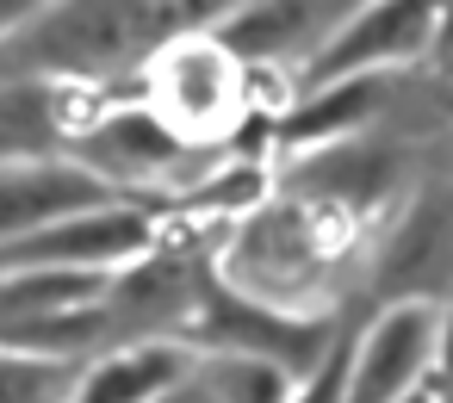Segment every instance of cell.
I'll use <instances>...</instances> for the list:
<instances>
[{"label": "cell", "mask_w": 453, "mask_h": 403, "mask_svg": "<svg viewBox=\"0 0 453 403\" xmlns=\"http://www.w3.org/2000/svg\"><path fill=\"white\" fill-rule=\"evenodd\" d=\"M63 156L75 168H88L100 186H112L119 199H137V205H150V193H180L187 199L193 186H205L224 168V149L180 143L143 100H131V106H94L75 125V137H69Z\"/></svg>", "instance_id": "obj_1"}, {"label": "cell", "mask_w": 453, "mask_h": 403, "mask_svg": "<svg viewBox=\"0 0 453 403\" xmlns=\"http://www.w3.org/2000/svg\"><path fill=\"white\" fill-rule=\"evenodd\" d=\"M143 106L193 149H230L255 118V75L211 44V32L162 38L143 57Z\"/></svg>", "instance_id": "obj_2"}, {"label": "cell", "mask_w": 453, "mask_h": 403, "mask_svg": "<svg viewBox=\"0 0 453 403\" xmlns=\"http://www.w3.org/2000/svg\"><path fill=\"white\" fill-rule=\"evenodd\" d=\"M162 248V211L119 199L75 217H57L19 242L0 248V279L13 273H69V279H125Z\"/></svg>", "instance_id": "obj_3"}, {"label": "cell", "mask_w": 453, "mask_h": 403, "mask_svg": "<svg viewBox=\"0 0 453 403\" xmlns=\"http://www.w3.org/2000/svg\"><path fill=\"white\" fill-rule=\"evenodd\" d=\"M434 38V7L422 0H372V7H348L335 32L311 50L298 69V94L335 87V81H385L403 63H422Z\"/></svg>", "instance_id": "obj_4"}, {"label": "cell", "mask_w": 453, "mask_h": 403, "mask_svg": "<svg viewBox=\"0 0 453 403\" xmlns=\"http://www.w3.org/2000/svg\"><path fill=\"white\" fill-rule=\"evenodd\" d=\"M434 335H441L434 298H391L360 329V341H348L342 403H410L416 391H428Z\"/></svg>", "instance_id": "obj_5"}, {"label": "cell", "mask_w": 453, "mask_h": 403, "mask_svg": "<svg viewBox=\"0 0 453 403\" xmlns=\"http://www.w3.org/2000/svg\"><path fill=\"white\" fill-rule=\"evenodd\" d=\"M199 329H205L199 354H249V360H267V366H280L292 378H311L323 366V354L342 341V329L329 316L267 310V304L230 292L224 279L211 292H199Z\"/></svg>", "instance_id": "obj_6"}, {"label": "cell", "mask_w": 453, "mask_h": 403, "mask_svg": "<svg viewBox=\"0 0 453 403\" xmlns=\"http://www.w3.org/2000/svg\"><path fill=\"white\" fill-rule=\"evenodd\" d=\"M193 366H199L193 341L137 335V341H119V347L81 360V372L69 384V403H162L180 384H193Z\"/></svg>", "instance_id": "obj_7"}, {"label": "cell", "mask_w": 453, "mask_h": 403, "mask_svg": "<svg viewBox=\"0 0 453 403\" xmlns=\"http://www.w3.org/2000/svg\"><path fill=\"white\" fill-rule=\"evenodd\" d=\"M100 100L63 81H0V168L57 162Z\"/></svg>", "instance_id": "obj_8"}, {"label": "cell", "mask_w": 453, "mask_h": 403, "mask_svg": "<svg viewBox=\"0 0 453 403\" xmlns=\"http://www.w3.org/2000/svg\"><path fill=\"white\" fill-rule=\"evenodd\" d=\"M94 205H119L112 186H100L88 168H75L69 156L57 162H19V168H0V248L57 224V217H75V211H94Z\"/></svg>", "instance_id": "obj_9"}, {"label": "cell", "mask_w": 453, "mask_h": 403, "mask_svg": "<svg viewBox=\"0 0 453 403\" xmlns=\"http://www.w3.org/2000/svg\"><path fill=\"white\" fill-rule=\"evenodd\" d=\"M348 7H242L230 13L224 26H211V44L230 50L249 75L267 69V63H311V50L335 32Z\"/></svg>", "instance_id": "obj_10"}, {"label": "cell", "mask_w": 453, "mask_h": 403, "mask_svg": "<svg viewBox=\"0 0 453 403\" xmlns=\"http://www.w3.org/2000/svg\"><path fill=\"white\" fill-rule=\"evenodd\" d=\"M379 100H385V81H335V87H311V94H298L292 112H280L273 143H280V149L317 156V149L354 137V131L379 112Z\"/></svg>", "instance_id": "obj_11"}, {"label": "cell", "mask_w": 453, "mask_h": 403, "mask_svg": "<svg viewBox=\"0 0 453 403\" xmlns=\"http://www.w3.org/2000/svg\"><path fill=\"white\" fill-rule=\"evenodd\" d=\"M193 378L211 403H292V391L304 384V378H292L267 360H249V354H199Z\"/></svg>", "instance_id": "obj_12"}, {"label": "cell", "mask_w": 453, "mask_h": 403, "mask_svg": "<svg viewBox=\"0 0 453 403\" xmlns=\"http://www.w3.org/2000/svg\"><path fill=\"white\" fill-rule=\"evenodd\" d=\"M81 360H50L26 347H0V403H69Z\"/></svg>", "instance_id": "obj_13"}, {"label": "cell", "mask_w": 453, "mask_h": 403, "mask_svg": "<svg viewBox=\"0 0 453 403\" xmlns=\"http://www.w3.org/2000/svg\"><path fill=\"white\" fill-rule=\"evenodd\" d=\"M342 372H348V335L323 354V366L292 391V403H342Z\"/></svg>", "instance_id": "obj_14"}, {"label": "cell", "mask_w": 453, "mask_h": 403, "mask_svg": "<svg viewBox=\"0 0 453 403\" xmlns=\"http://www.w3.org/2000/svg\"><path fill=\"white\" fill-rule=\"evenodd\" d=\"M428 397H434V403H453V310H441L434 366H428Z\"/></svg>", "instance_id": "obj_15"}, {"label": "cell", "mask_w": 453, "mask_h": 403, "mask_svg": "<svg viewBox=\"0 0 453 403\" xmlns=\"http://www.w3.org/2000/svg\"><path fill=\"white\" fill-rule=\"evenodd\" d=\"M428 57H453V7H434V38H428Z\"/></svg>", "instance_id": "obj_16"}, {"label": "cell", "mask_w": 453, "mask_h": 403, "mask_svg": "<svg viewBox=\"0 0 453 403\" xmlns=\"http://www.w3.org/2000/svg\"><path fill=\"white\" fill-rule=\"evenodd\" d=\"M26 19H32V7H7V0H0V44H7V38L26 26Z\"/></svg>", "instance_id": "obj_17"}, {"label": "cell", "mask_w": 453, "mask_h": 403, "mask_svg": "<svg viewBox=\"0 0 453 403\" xmlns=\"http://www.w3.org/2000/svg\"><path fill=\"white\" fill-rule=\"evenodd\" d=\"M162 403H211V397H205V391H199V378H193V384H180V391H174V397H162Z\"/></svg>", "instance_id": "obj_18"}, {"label": "cell", "mask_w": 453, "mask_h": 403, "mask_svg": "<svg viewBox=\"0 0 453 403\" xmlns=\"http://www.w3.org/2000/svg\"><path fill=\"white\" fill-rule=\"evenodd\" d=\"M410 403H434V397H428V391H416V397H410Z\"/></svg>", "instance_id": "obj_19"}]
</instances>
